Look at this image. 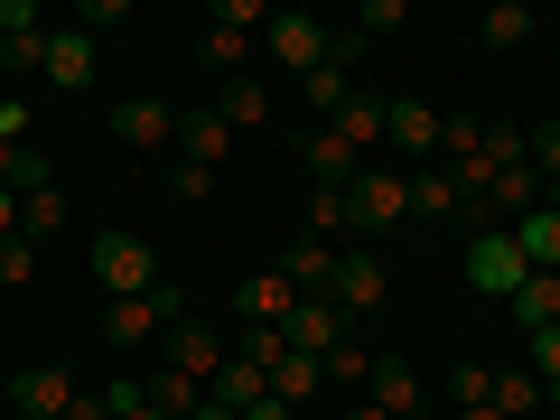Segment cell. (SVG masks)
<instances>
[{"label":"cell","mask_w":560,"mask_h":420,"mask_svg":"<svg viewBox=\"0 0 560 420\" xmlns=\"http://www.w3.org/2000/svg\"><path fill=\"white\" fill-rule=\"evenodd\" d=\"M243 57H253V38H234V28H206V75H243Z\"/></svg>","instance_id":"cell-32"},{"label":"cell","mask_w":560,"mask_h":420,"mask_svg":"<svg viewBox=\"0 0 560 420\" xmlns=\"http://www.w3.org/2000/svg\"><path fill=\"white\" fill-rule=\"evenodd\" d=\"M75 20H84V38H94V28H121V20H131V0H84Z\"/></svg>","instance_id":"cell-41"},{"label":"cell","mask_w":560,"mask_h":420,"mask_svg":"<svg viewBox=\"0 0 560 420\" xmlns=\"http://www.w3.org/2000/svg\"><path fill=\"white\" fill-rule=\"evenodd\" d=\"M178 160L187 168H224L234 160V131H224L215 103H178Z\"/></svg>","instance_id":"cell-7"},{"label":"cell","mask_w":560,"mask_h":420,"mask_svg":"<svg viewBox=\"0 0 560 420\" xmlns=\"http://www.w3.org/2000/svg\"><path fill=\"white\" fill-rule=\"evenodd\" d=\"M533 168H541V187H560V121L533 131Z\"/></svg>","instance_id":"cell-40"},{"label":"cell","mask_w":560,"mask_h":420,"mask_svg":"<svg viewBox=\"0 0 560 420\" xmlns=\"http://www.w3.org/2000/svg\"><path fill=\"white\" fill-rule=\"evenodd\" d=\"M318 364H327V383H346V393H364V374H374V355H364L355 337H346L337 355H318Z\"/></svg>","instance_id":"cell-34"},{"label":"cell","mask_w":560,"mask_h":420,"mask_svg":"<svg viewBox=\"0 0 560 420\" xmlns=\"http://www.w3.org/2000/svg\"><path fill=\"white\" fill-rule=\"evenodd\" d=\"M364 401H374V411H420V374H411V364H401V355H374V374H364Z\"/></svg>","instance_id":"cell-16"},{"label":"cell","mask_w":560,"mask_h":420,"mask_svg":"<svg viewBox=\"0 0 560 420\" xmlns=\"http://www.w3.org/2000/svg\"><path fill=\"white\" fill-rule=\"evenodd\" d=\"M168 197H178V206H206V197H215V168H168Z\"/></svg>","instance_id":"cell-38"},{"label":"cell","mask_w":560,"mask_h":420,"mask_svg":"<svg viewBox=\"0 0 560 420\" xmlns=\"http://www.w3.org/2000/svg\"><path fill=\"white\" fill-rule=\"evenodd\" d=\"M66 401H75L66 364H28V374H10V420H66Z\"/></svg>","instance_id":"cell-8"},{"label":"cell","mask_w":560,"mask_h":420,"mask_svg":"<svg viewBox=\"0 0 560 420\" xmlns=\"http://www.w3.org/2000/svg\"><path fill=\"white\" fill-rule=\"evenodd\" d=\"M523 280H533V261H523L514 224H486V234L467 243V290H486V300H514Z\"/></svg>","instance_id":"cell-4"},{"label":"cell","mask_w":560,"mask_h":420,"mask_svg":"<svg viewBox=\"0 0 560 420\" xmlns=\"http://www.w3.org/2000/svg\"><path fill=\"white\" fill-rule=\"evenodd\" d=\"M533 28H541V20L523 10V0H495V10L477 20V38H486V47H533Z\"/></svg>","instance_id":"cell-24"},{"label":"cell","mask_w":560,"mask_h":420,"mask_svg":"<svg viewBox=\"0 0 560 420\" xmlns=\"http://www.w3.org/2000/svg\"><path fill=\"white\" fill-rule=\"evenodd\" d=\"M0 66H10V75H38L47 66V28H10V38H0Z\"/></svg>","instance_id":"cell-27"},{"label":"cell","mask_w":560,"mask_h":420,"mask_svg":"<svg viewBox=\"0 0 560 420\" xmlns=\"http://www.w3.org/2000/svg\"><path fill=\"white\" fill-rule=\"evenodd\" d=\"M308 234H318V243L346 234V187H308Z\"/></svg>","instance_id":"cell-28"},{"label":"cell","mask_w":560,"mask_h":420,"mask_svg":"<svg viewBox=\"0 0 560 420\" xmlns=\"http://www.w3.org/2000/svg\"><path fill=\"white\" fill-rule=\"evenodd\" d=\"M20 234V197H10V187H0V243Z\"/></svg>","instance_id":"cell-46"},{"label":"cell","mask_w":560,"mask_h":420,"mask_svg":"<svg viewBox=\"0 0 560 420\" xmlns=\"http://www.w3.org/2000/svg\"><path fill=\"white\" fill-rule=\"evenodd\" d=\"M327 38H337V28L308 20V10H271V20H261V57H271L290 84H300L308 66H327Z\"/></svg>","instance_id":"cell-3"},{"label":"cell","mask_w":560,"mask_h":420,"mask_svg":"<svg viewBox=\"0 0 560 420\" xmlns=\"http://www.w3.org/2000/svg\"><path fill=\"white\" fill-rule=\"evenodd\" d=\"M290 355V337H280V327H253V337H243V364H253L261 383H271V364Z\"/></svg>","instance_id":"cell-37"},{"label":"cell","mask_w":560,"mask_h":420,"mask_svg":"<svg viewBox=\"0 0 560 420\" xmlns=\"http://www.w3.org/2000/svg\"><path fill=\"white\" fill-rule=\"evenodd\" d=\"M514 243H523V261H533V271H560V215H551V206H533V215L514 224Z\"/></svg>","instance_id":"cell-23"},{"label":"cell","mask_w":560,"mask_h":420,"mask_svg":"<svg viewBox=\"0 0 560 420\" xmlns=\"http://www.w3.org/2000/svg\"><path fill=\"white\" fill-rule=\"evenodd\" d=\"M327 300L346 308V327H355V318H374V308L393 300V271H383V253L346 243V253H337V280H327Z\"/></svg>","instance_id":"cell-5"},{"label":"cell","mask_w":560,"mask_h":420,"mask_svg":"<svg viewBox=\"0 0 560 420\" xmlns=\"http://www.w3.org/2000/svg\"><path fill=\"white\" fill-rule=\"evenodd\" d=\"M113 140L121 150H178V103H160V94L113 103Z\"/></svg>","instance_id":"cell-6"},{"label":"cell","mask_w":560,"mask_h":420,"mask_svg":"<svg viewBox=\"0 0 560 420\" xmlns=\"http://www.w3.org/2000/svg\"><path fill=\"white\" fill-rule=\"evenodd\" d=\"M103 337L113 346H150V337H168V318H160V300H103Z\"/></svg>","instance_id":"cell-17"},{"label":"cell","mask_w":560,"mask_h":420,"mask_svg":"<svg viewBox=\"0 0 560 420\" xmlns=\"http://www.w3.org/2000/svg\"><path fill=\"white\" fill-rule=\"evenodd\" d=\"M261 20H271V0H215L206 10V28H234V38H253Z\"/></svg>","instance_id":"cell-31"},{"label":"cell","mask_w":560,"mask_h":420,"mask_svg":"<svg viewBox=\"0 0 560 420\" xmlns=\"http://www.w3.org/2000/svg\"><path fill=\"white\" fill-rule=\"evenodd\" d=\"M327 131H337L346 150H355V160H364V150H374V140H383V103H374V94H355V103H346L337 121H327Z\"/></svg>","instance_id":"cell-25"},{"label":"cell","mask_w":560,"mask_h":420,"mask_svg":"<svg viewBox=\"0 0 560 420\" xmlns=\"http://www.w3.org/2000/svg\"><path fill=\"white\" fill-rule=\"evenodd\" d=\"M440 121H448V113H430V103H383V140H393L411 168L440 160Z\"/></svg>","instance_id":"cell-9"},{"label":"cell","mask_w":560,"mask_h":420,"mask_svg":"<svg viewBox=\"0 0 560 420\" xmlns=\"http://www.w3.org/2000/svg\"><path fill=\"white\" fill-rule=\"evenodd\" d=\"M0 140H10V150L28 140V103H0Z\"/></svg>","instance_id":"cell-42"},{"label":"cell","mask_w":560,"mask_h":420,"mask_svg":"<svg viewBox=\"0 0 560 420\" xmlns=\"http://www.w3.org/2000/svg\"><path fill=\"white\" fill-rule=\"evenodd\" d=\"M168 364H178L187 383H215L224 374V337L215 327H168Z\"/></svg>","instance_id":"cell-15"},{"label":"cell","mask_w":560,"mask_h":420,"mask_svg":"<svg viewBox=\"0 0 560 420\" xmlns=\"http://www.w3.org/2000/svg\"><path fill=\"white\" fill-rule=\"evenodd\" d=\"M308 168H318V187H355V178H364V160L346 150L337 131H308Z\"/></svg>","instance_id":"cell-22"},{"label":"cell","mask_w":560,"mask_h":420,"mask_svg":"<svg viewBox=\"0 0 560 420\" xmlns=\"http://www.w3.org/2000/svg\"><path fill=\"white\" fill-rule=\"evenodd\" d=\"M533 374H541V401H560V327H533Z\"/></svg>","instance_id":"cell-35"},{"label":"cell","mask_w":560,"mask_h":420,"mask_svg":"<svg viewBox=\"0 0 560 420\" xmlns=\"http://www.w3.org/2000/svg\"><path fill=\"white\" fill-rule=\"evenodd\" d=\"M300 103H318V113L337 121L346 103H355V66H337V57H327V66H308V75H300Z\"/></svg>","instance_id":"cell-20"},{"label":"cell","mask_w":560,"mask_h":420,"mask_svg":"<svg viewBox=\"0 0 560 420\" xmlns=\"http://www.w3.org/2000/svg\"><path fill=\"white\" fill-rule=\"evenodd\" d=\"M448 401H458V411L495 401V374H486V364H448Z\"/></svg>","instance_id":"cell-33"},{"label":"cell","mask_w":560,"mask_h":420,"mask_svg":"<svg viewBox=\"0 0 560 420\" xmlns=\"http://www.w3.org/2000/svg\"><path fill=\"white\" fill-rule=\"evenodd\" d=\"M66 420H113V401H103V393L84 401V393H75V401H66Z\"/></svg>","instance_id":"cell-43"},{"label":"cell","mask_w":560,"mask_h":420,"mask_svg":"<svg viewBox=\"0 0 560 420\" xmlns=\"http://www.w3.org/2000/svg\"><path fill=\"white\" fill-rule=\"evenodd\" d=\"M401 20H411V10H401V0H364V10H355V28H364V38H393Z\"/></svg>","instance_id":"cell-39"},{"label":"cell","mask_w":560,"mask_h":420,"mask_svg":"<svg viewBox=\"0 0 560 420\" xmlns=\"http://www.w3.org/2000/svg\"><path fill=\"white\" fill-rule=\"evenodd\" d=\"M280 337L300 346V355H337V346H346V308L318 290V300H300V308H290V327H280Z\"/></svg>","instance_id":"cell-11"},{"label":"cell","mask_w":560,"mask_h":420,"mask_svg":"<svg viewBox=\"0 0 560 420\" xmlns=\"http://www.w3.org/2000/svg\"><path fill=\"white\" fill-rule=\"evenodd\" d=\"M94 280H103V300H150L168 271H160V253H150L140 234L113 224V234H94Z\"/></svg>","instance_id":"cell-2"},{"label":"cell","mask_w":560,"mask_h":420,"mask_svg":"<svg viewBox=\"0 0 560 420\" xmlns=\"http://www.w3.org/2000/svg\"><path fill=\"white\" fill-rule=\"evenodd\" d=\"M271 393L290 401V411H300V401H318V393H327V364H318V355H300V346H290V355L271 364Z\"/></svg>","instance_id":"cell-19"},{"label":"cell","mask_w":560,"mask_h":420,"mask_svg":"<svg viewBox=\"0 0 560 420\" xmlns=\"http://www.w3.org/2000/svg\"><path fill=\"white\" fill-rule=\"evenodd\" d=\"M206 393H215V401H234V411H253V401L271 393V383H261V374H253V364H243V355H224V374L206 383Z\"/></svg>","instance_id":"cell-26"},{"label":"cell","mask_w":560,"mask_h":420,"mask_svg":"<svg viewBox=\"0 0 560 420\" xmlns=\"http://www.w3.org/2000/svg\"><path fill=\"white\" fill-rule=\"evenodd\" d=\"M346 420H393V411H374V401H346Z\"/></svg>","instance_id":"cell-47"},{"label":"cell","mask_w":560,"mask_h":420,"mask_svg":"<svg viewBox=\"0 0 560 420\" xmlns=\"http://www.w3.org/2000/svg\"><path fill=\"white\" fill-rule=\"evenodd\" d=\"M401 187H411V224H448V215H458V178H448L440 160H430V168H401Z\"/></svg>","instance_id":"cell-14"},{"label":"cell","mask_w":560,"mask_h":420,"mask_svg":"<svg viewBox=\"0 0 560 420\" xmlns=\"http://www.w3.org/2000/svg\"><path fill=\"white\" fill-rule=\"evenodd\" d=\"M243 420H300V411H290V401H280V393H261V401H253V411H243Z\"/></svg>","instance_id":"cell-44"},{"label":"cell","mask_w":560,"mask_h":420,"mask_svg":"<svg viewBox=\"0 0 560 420\" xmlns=\"http://www.w3.org/2000/svg\"><path fill=\"white\" fill-rule=\"evenodd\" d=\"M337 253H346V243H318V234H300L290 253H280V271H290V280L308 290V300H318L327 280H337Z\"/></svg>","instance_id":"cell-18"},{"label":"cell","mask_w":560,"mask_h":420,"mask_svg":"<svg viewBox=\"0 0 560 420\" xmlns=\"http://www.w3.org/2000/svg\"><path fill=\"white\" fill-rule=\"evenodd\" d=\"M28 271H38V243L10 234V243H0V290H28Z\"/></svg>","instance_id":"cell-36"},{"label":"cell","mask_w":560,"mask_h":420,"mask_svg":"<svg viewBox=\"0 0 560 420\" xmlns=\"http://www.w3.org/2000/svg\"><path fill=\"white\" fill-rule=\"evenodd\" d=\"M47 84H57V94H84V84H94V38H84V28H57V38H47V66H38Z\"/></svg>","instance_id":"cell-13"},{"label":"cell","mask_w":560,"mask_h":420,"mask_svg":"<svg viewBox=\"0 0 560 420\" xmlns=\"http://www.w3.org/2000/svg\"><path fill=\"white\" fill-rule=\"evenodd\" d=\"M300 300H308V290H300L290 271H253V280L234 290V308H243L253 327H290V308H300Z\"/></svg>","instance_id":"cell-10"},{"label":"cell","mask_w":560,"mask_h":420,"mask_svg":"<svg viewBox=\"0 0 560 420\" xmlns=\"http://www.w3.org/2000/svg\"><path fill=\"white\" fill-rule=\"evenodd\" d=\"M187 420H243V411H234V401H215V393H206V401H197Z\"/></svg>","instance_id":"cell-45"},{"label":"cell","mask_w":560,"mask_h":420,"mask_svg":"<svg viewBox=\"0 0 560 420\" xmlns=\"http://www.w3.org/2000/svg\"><path fill=\"white\" fill-rule=\"evenodd\" d=\"M57 224H66V197H57V187L20 197V234H28V243H38V234H57Z\"/></svg>","instance_id":"cell-29"},{"label":"cell","mask_w":560,"mask_h":420,"mask_svg":"<svg viewBox=\"0 0 560 420\" xmlns=\"http://www.w3.org/2000/svg\"><path fill=\"white\" fill-rule=\"evenodd\" d=\"M121 420H168V411H150V401H140V411H121Z\"/></svg>","instance_id":"cell-50"},{"label":"cell","mask_w":560,"mask_h":420,"mask_svg":"<svg viewBox=\"0 0 560 420\" xmlns=\"http://www.w3.org/2000/svg\"><path fill=\"white\" fill-rule=\"evenodd\" d=\"M20 150H28V140H20ZM20 150H10V140H0V178H10V160H20Z\"/></svg>","instance_id":"cell-49"},{"label":"cell","mask_w":560,"mask_h":420,"mask_svg":"<svg viewBox=\"0 0 560 420\" xmlns=\"http://www.w3.org/2000/svg\"><path fill=\"white\" fill-rule=\"evenodd\" d=\"M533 401H541V374H533V364H523V374H495V411H504V420H523Z\"/></svg>","instance_id":"cell-30"},{"label":"cell","mask_w":560,"mask_h":420,"mask_svg":"<svg viewBox=\"0 0 560 420\" xmlns=\"http://www.w3.org/2000/svg\"><path fill=\"white\" fill-rule=\"evenodd\" d=\"M411 224V187H401V168H364L355 187H346V234L355 243H383Z\"/></svg>","instance_id":"cell-1"},{"label":"cell","mask_w":560,"mask_h":420,"mask_svg":"<svg viewBox=\"0 0 560 420\" xmlns=\"http://www.w3.org/2000/svg\"><path fill=\"white\" fill-rule=\"evenodd\" d=\"M215 113H224V131H261V121H271V84L243 66V75L215 84Z\"/></svg>","instance_id":"cell-12"},{"label":"cell","mask_w":560,"mask_h":420,"mask_svg":"<svg viewBox=\"0 0 560 420\" xmlns=\"http://www.w3.org/2000/svg\"><path fill=\"white\" fill-rule=\"evenodd\" d=\"M140 393H150V411H168V420H187L206 401V383H187L178 364H160V374H140Z\"/></svg>","instance_id":"cell-21"},{"label":"cell","mask_w":560,"mask_h":420,"mask_svg":"<svg viewBox=\"0 0 560 420\" xmlns=\"http://www.w3.org/2000/svg\"><path fill=\"white\" fill-rule=\"evenodd\" d=\"M458 420H504V411H495V401H477V411H458Z\"/></svg>","instance_id":"cell-48"}]
</instances>
